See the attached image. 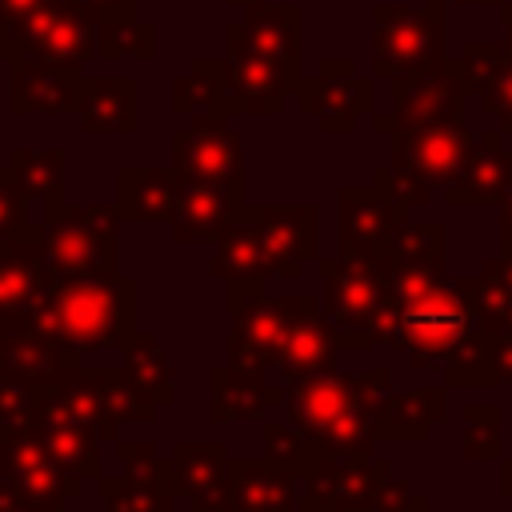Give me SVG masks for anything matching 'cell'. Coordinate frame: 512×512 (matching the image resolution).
I'll return each mask as SVG.
<instances>
[{
	"label": "cell",
	"mask_w": 512,
	"mask_h": 512,
	"mask_svg": "<svg viewBox=\"0 0 512 512\" xmlns=\"http://www.w3.org/2000/svg\"><path fill=\"white\" fill-rule=\"evenodd\" d=\"M488 360L500 384H512V328H488Z\"/></svg>",
	"instance_id": "2e32d148"
},
{
	"label": "cell",
	"mask_w": 512,
	"mask_h": 512,
	"mask_svg": "<svg viewBox=\"0 0 512 512\" xmlns=\"http://www.w3.org/2000/svg\"><path fill=\"white\" fill-rule=\"evenodd\" d=\"M464 76L456 60H436L420 72L396 76L392 80V112L376 116L380 132L412 128V124H432V120H460L464 108Z\"/></svg>",
	"instance_id": "5b68a950"
},
{
	"label": "cell",
	"mask_w": 512,
	"mask_h": 512,
	"mask_svg": "<svg viewBox=\"0 0 512 512\" xmlns=\"http://www.w3.org/2000/svg\"><path fill=\"white\" fill-rule=\"evenodd\" d=\"M0 52H4V24H0Z\"/></svg>",
	"instance_id": "7402d4cb"
},
{
	"label": "cell",
	"mask_w": 512,
	"mask_h": 512,
	"mask_svg": "<svg viewBox=\"0 0 512 512\" xmlns=\"http://www.w3.org/2000/svg\"><path fill=\"white\" fill-rule=\"evenodd\" d=\"M448 4H484V8H496L500 0H448Z\"/></svg>",
	"instance_id": "44dd1931"
},
{
	"label": "cell",
	"mask_w": 512,
	"mask_h": 512,
	"mask_svg": "<svg viewBox=\"0 0 512 512\" xmlns=\"http://www.w3.org/2000/svg\"><path fill=\"white\" fill-rule=\"evenodd\" d=\"M408 216V208L376 180L372 188H344L340 192V248L344 256L376 260L388 244L392 228Z\"/></svg>",
	"instance_id": "ba28073f"
},
{
	"label": "cell",
	"mask_w": 512,
	"mask_h": 512,
	"mask_svg": "<svg viewBox=\"0 0 512 512\" xmlns=\"http://www.w3.org/2000/svg\"><path fill=\"white\" fill-rule=\"evenodd\" d=\"M488 264L512 284V244H500V256H488Z\"/></svg>",
	"instance_id": "ac0fdd59"
},
{
	"label": "cell",
	"mask_w": 512,
	"mask_h": 512,
	"mask_svg": "<svg viewBox=\"0 0 512 512\" xmlns=\"http://www.w3.org/2000/svg\"><path fill=\"white\" fill-rule=\"evenodd\" d=\"M384 304L372 328L376 344L408 352L420 372L440 368L456 388L500 384L488 360V324L464 276H448V260H384Z\"/></svg>",
	"instance_id": "6da1fadb"
},
{
	"label": "cell",
	"mask_w": 512,
	"mask_h": 512,
	"mask_svg": "<svg viewBox=\"0 0 512 512\" xmlns=\"http://www.w3.org/2000/svg\"><path fill=\"white\" fill-rule=\"evenodd\" d=\"M500 496L512 500V456H500Z\"/></svg>",
	"instance_id": "d6986e66"
},
{
	"label": "cell",
	"mask_w": 512,
	"mask_h": 512,
	"mask_svg": "<svg viewBox=\"0 0 512 512\" xmlns=\"http://www.w3.org/2000/svg\"><path fill=\"white\" fill-rule=\"evenodd\" d=\"M500 244H512V184L500 196Z\"/></svg>",
	"instance_id": "e0dca14e"
},
{
	"label": "cell",
	"mask_w": 512,
	"mask_h": 512,
	"mask_svg": "<svg viewBox=\"0 0 512 512\" xmlns=\"http://www.w3.org/2000/svg\"><path fill=\"white\" fill-rule=\"evenodd\" d=\"M500 20H504V44L512 48V4H500Z\"/></svg>",
	"instance_id": "ffe728a7"
},
{
	"label": "cell",
	"mask_w": 512,
	"mask_h": 512,
	"mask_svg": "<svg viewBox=\"0 0 512 512\" xmlns=\"http://www.w3.org/2000/svg\"><path fill=\"white\" fill-rule=\"evenodd\" d=\"M448 0H428V8H404V4H376L372 8V48H376V76H408L436 60H444L448 24H444Z\"/></svg>",
	"instance_id": "277c9868"
},
{
	"label": "cell",
	"mask_w": 512,
	"mask_h": 512,
	"mask_svg": "<svg viewBox=\"0 0 512 512\" xmlns=\"http://www.w3.org/2000/svg\"><path fill=\"white\" fill-rule=\"evenodd\" d=\"M500 4H512V0H500Z\"/></svg>",
	"instance_id": "cb8c5ba5"
},
{
	"label": "cell",
	"mask_w": 512,
	"mask_h": 512,
	"mask_svg": "<svg viewBox=\"0 0 512 512\" xmlns=\"http://www.w3.org/2000/svg\"><path fill=\"white\" fill-rule=\"evenodd\" d=\"M300 104L324 132H352L372 108V80H364L352 60H324L316 76L300 84Z\"/></svg>",
	"instance_id": "52a82bcc"
},
{
	"label": "cell",
	"mask_w": 512,
	"mask_h": 512,
	"mask_svg": "<svg viewBox=\"0 0 512 512\" xmlns=\"http://www.w3.org/2000/svg\"><path fill=\"white\" fill-rule=\"evenodd\" d=\"M232 4H256V0H232Z\"/></svg>",
	"instance_id": "603a6c76"
},
{
	"label": "cell",
	"mask_w": 512,
	"mask_h": 512,
	"mask_svg": "<svg viewBox=\"0 0 512 512\" xmlns=\"http://www.w3.org/2000/svg\"><path fill=\"white\" fill-rule=\"evenodd\" d=\"M476 132L460 120H432L392 132V168H380L376 180L404 204L416 208L428 200L432 188L444 192V184L456 176L472 148Z\"/></svg>",
	"instance_id": "7a4b0ae2"
},
{
	"label": "cell",
	"mask_w": 512,
	"mask_h": 512,
	"mask_svg": "<svg viewBox=\"0 0 512 512\" xmlns=\"http://www.w3.org/2000/svg\"><path fill=\"white\" fill-rule=\"evenodd\" d=\"M80 80L68 68L52 64H16L12 72V108L16 112H64L76 108Z\"/></svg>",
	"instance_id": "5bb4252c"
},
{
	"label": "cell",
	"mask_w": 512,
	"mask_h": 512,
	"mask_svg": "<svg viewBox=\"0 0 512 512\" xmlns=\"http://www.w3.org/2000/svg\"><path fill=\"white\" fill-rule=\"evenodd\" d=\"M444 420H448V384L392 392L376 408V436H384V440H424Z\"/></svg>",
	"instance_id": "8fae6325"
},
{
	"label": "cell",
	"mask_w": 512,
	"mask_h": 512,
	"mask_svg": "<svg viewBox=\"0 0 512 512\" xmlns=\"http://www.w3.org/2000/svg\"><path fill=\"white\" fill-rule=\"evenodd\" d=\"M456 64L464 76V92L480 100L500 132H512V48L504 40H468Z\"/></svg>",
	"instance_id": "30bf717a"
},
{
	"label": "cell",
	"mask_w": 512,
	"mask_h": 512,
	"mask_svg": "<svg viewBox=\"0 0 512 512\" xmlns=\"http://www.w3.org/2000/svg\"><path fill=\"white\" fill-rule=\"evenodd\" d=\"M464 436H460V456L464 460H500L504 444H500V424L504 412L500 404H464Z\"/></svg>",
	"instance_id": "9a60e30c"
},
{
	"label": "cell",
	"mask_w": 512,
	"mask_h": 512,
	"mask_svg": "<svg viewBox=\"0 0 512 512\" xmlns=\"http://www.w3.org/2000/svg\"><path fill=\"white\" fill-rule=\"evenodd\" d=\"M328 276V308L340 328H352L348 344H376L372 328L384 304V272L376 260L344 256L336 264H324Z\"/></svg>",
	"instance_id": "8992f818"
},
{
	"label": "cell",
	"mask_w": 512,
	"mask_h": 512,
	"mask_svg": "<svg viewBox=\"0 0 512 512\" xmlns=\"http://www.w3.org/2000/svg\"><path fill=\"white\" fill-rule=\"evenodd\" d=\"M176 160L184 172L200 176V180H236V164H240V148L236 136L216 124V120H200L188 132L176 136Z\"/></svg>",
	"instance_id": "7c38bea8"
},
{
	"label": "cell",
	"mask_w": 512,
	"mask_h": 512,
	"mask_svg": "<svg viewBox=\"0 0 512 512\" xmlns=\"http://www.w3.org/2000/svg\"><path fill=\"white\" fill-rule=\"evenodd\" d=\"M76 112H80L84 132H132L136 128V80L132 76L84 80Z\"/></svg>",
	"instance_id": "4fadbf2b"
},
{
	"label": "cell",
	"mask_w": 512,
	"mask_h": 512,
	"mask_svg": "<svg viewBox=\"0 0 512 512\" xmlns=\"http://www.w3.org/2000/svg\"><path fill=\"white\" fill-rule=\"evenodd\" d=\"M388 372L328 376L300 388V420L320 436L328 452H364L376 440V396L388 388Z\"/></svg>",
	"instance_id": "3957f363"
},
{
	"label": "cell",
	"mask_w": 512,
	"mask_h": 512,
	"mask_svg": "<svg viewBox=\"0 0 512 512\" xmlns=\"http://www.w3.org/2000/svg\"><path fill=\"white\" fill-rule=\"evenodd\" d=\"M512 184V144H504V132H476L464 164L444 184V200L452 208H476V204H500V196Z\"/></svg>",
	"instance_id": "9c48e42d"
}]
</instances>
